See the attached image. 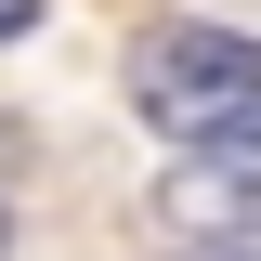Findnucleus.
I'll use <instances>...</instances> for the list:
<instances>
[{"label":"nucleus","mask_w":261,"mask_h":261,"mask_svg":"<svg viewBox=\"0 0 261 261\" xmlns=\"http://www.w3.org/2000/svg\"><path fill=\"white\" fill-rule=\"evenodd\" d=\"M130 105L170 144H209V157H261V39L235 27H157L130 53Z\"/></svg>","instance_id":"nucleus-1"},{"label":"nucleus","mask_w":261,"mask_h":261,"mask_svg":"<svg viewBox=\"0 0 261 261\" xmlns=\"http://www.w3.org/2000/svg\"><path fill=\"white\" fill-rule=\"evenodd\" d=\"M196 222H261V183H235V170H209V183H183Z\"/></svg>","instance_id":"nucleus-2"},{"label":"nucleus","mask_w":261,"mask_h":261,"mask_svg":"<svg viewBox=\"0 0 261 261\" xmlns=\"http://www.w3.org/2000/svg\"><path fill=\"white\" fill-rule=\"evenodd\" d=\"M27 27H39V0H0V39H27Z\"/></svg>","instance_id":"nucleus-3"},{"label":"nucleus","mask_w":261,"mask_h":261,"mask_svg":"<svg viewBox=\"0 0 261 261\" xmlns=\"http://www.w3.org/2000/svg\"><path fill=\"white\" fill-rule=\"evenodd\" d=\"M183 261H261V248H183Z\"/></svg>","instance_id":"nucleus-4"}]
</instances>
